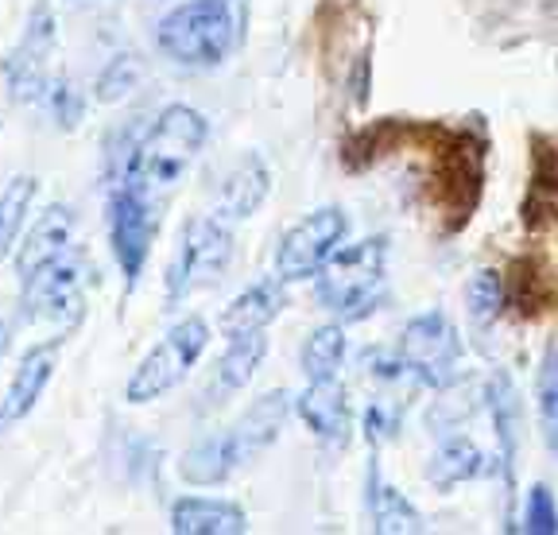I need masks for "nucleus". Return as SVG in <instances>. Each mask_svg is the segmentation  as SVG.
Wrapping results in <instances>:
<instances>
[{"instance_id":"1","label":"nucleus","mask_w":558,"mask_h":535,"mask_svg":"<svg viewBox=\"0 0 558 535\" xmlns=\"http://www.w3.org/2000/svg\"><path fill=\"white\" fill-rule=\"evenodd\" d=\"M206 117L191 106H163L156 121L144 129V136L124 144L121 159H117L113 183H129L144 191L156 206L167 203V194L183 183L191 171L194 156L206 144Z\"/></svg>"},{"instance_id":"2","label":"nucleus","mask_w":558,"mask_h":535,"mask_svg":"<svg viewBox=\"0 0 558 535\" xmlns=\"http://www.w3.org/2000/svg\"><path fill=\"white\" fill-rule=\"evenodd\" d=\"M384 272H388V238L357 241L318 268L314 295L338 323H361L380 307L384 280H388Z\"/></svg>"},{"instance_id":"3","label":"nucleus","mask_w":558,"mask_h":535,"mask_svg":"<svg viewBox=\"0 0 558 535\" xmlns=\"http://www.w3.org/2000/svg\"><path fill=\"white\" fill-rule=\"evenodd\" d=\"M241 36V20L226 0H186L159 20L156 44L179 66H218Z\"/></svg>"},{"instance_id":"4","label":"nucleus","mask_w":558,"mask_h":535,"mask_svg":"<svg viewBox=\"0 0 558 535\" xmlns=\"http://www.w3.org/2000/svg\"><path fill=\"white\" fill-rule=\"evenodd\" d=\"M233 260V233L221 218H191L167 264V303H183L194 291L226 280Z\"/></svg>"},{"instance_id":"5","label":"nucleus","mask_w":558,"mask_h":535,"mask_svg":"<svg viewBox=\"0 0 558 535\" xmlns=\"http://www.w3.org/2000/svg\"><path fill=\"white\" fill-rule=\"evenodd\" d=\"M209 345V326L198 315L183 318L167 330V338L140 361L136 373L124 385V400L129 404H151L159 396H167L174 385H183L186 373L198 365V357Z\"/></svg>"},{"instance_id":"6","label":"nucleus","mask_w":558,"mask_h":535,"mask_svg":"<svg viewBox=\"0 0 558 535\" xmlns=\"http://www.w3.org/2000/svg\"><path fill=\"white\" fill-rule=\"evenodd\" d=\"M481 183H485V144L473 136H446L442 148L435 151V186L430 198L442 210L446 226L458 229L477 210Z\"/></svg>"},{"instance_id":"7","label":"nucleus","mask_w":558,"mask_h":535,"mask_svg":"<svg viewBox=\"0 0 558 535\" xmlns=\"http://www.w3.org/2000/svg\"><path fill=\"white\" fill-rule=\"evenodd\" d=\"M159 233V206L148 194L136 191L129 183L109 186V241H113V256L121 264L124 283H136L144 264L151 256Z\"/></svg>"},{"instance_id":"8","label":"nucleus","mask_w":558,"mask_h":535,"mask_svg":"<svg viewBox=\"0 0 558 535\" xmlns=\"http://www.w3.org/2000/svg\"><path fill=\"white\" fill-rule=\"evenodd\" d=\"M349 233V218L338 206H323V210L306 214L303 221L279 238L276 245V276L283 283H299L318 276L326 260L338 253V245Z\"/></svg>"},{"instance_id":"9","label":"nucleus","mask_w":558,"mask_h":535,"mask_svg":"<svg viewBox=\"0 0 558 535\" xmlns=\"http://www.w3.org/2000/svg\"><path fill=\"white\" fill-rule=\"evenodd\" d=\"M396 353L408 365V377L415 385L442 388L450 385L453 365L462 357V338H458V330H453V323L442 311H427V315L411 318L403 326Z\"/></svg>"},{"instance_id":"10","label":"nucleus","mask_w":558,"mask_h":535,"mask_svg":"<svg viewBox=\"0 0 558 535\" xmlns=\"http://www.w3.org/2000/svg\"><path fill=\"white\" fill-rule=\"evenodd\" d=\"M51 54H54V16L47 4H35L20 47L4 62V78L16 101H39L51 86Z\"/></svg>"},{"instance_id":"11","label":"nucleus","mask_w":558,"mask_h":535,"mask_svg":"<svg viewBox=\"0 0 558 535\" xmlns=\"http://www.w3.org/2000/svg\"><path fill=\"white\" fill-rule=\"evenodd\" d=\"M82 283H86L82 264L62 256L59 264H51L35 280L24 283V318H32V323H62V315H78Z\"/></svg>"},{"instance_id":"12","label":"nucleus","mask_w":558,"mask_h":535,"mask_svg":"<svg viewBox=\"0 0 558 535\" xmlns=\"http://www.w3.org/2000/svg\"><path fill=\"white\" fill-rule=\"evenodd\" d=\"M70 241H74V214L66 206H47L27 229L24 245L16 253V276L20 283L35 280V276L70 256Z\"/></svg>"},{"instance_id":"13","label":"nucleus","mask_w":558,"mask_h":535,"mask_svg":"<svg viewBox=\"0 0 558 535\" xmlns=\"http://www.w3.org/2000/svg\"><path fill=\"white\" fill-rule=\"evenodd\" d=\"M59 345L62 342L54 338V342H39L24 353L9 392H4V400H0V430L24 423L27 415H32V408L39 404V396H44V388L51 385L54 365H59Z\"/></svg>"},{"instance_id":"14","label":"nucleus","mask_w":558,"mask_h":535,"mask_svg":"<svg viewBox=\"0 0 558 535\" xmlns=\"http://www.w3.org/2000/svg\"><path fill=\"white\" fill-rule=\"evenodd\" d=\"M485 400H488V415H493V430H497L500 474H505L508 489H512L515 462H520V439H523V404H520V392H515L512 377H508L505 369L493 373Z\"/></svg>"},{"instance_id":"15","label":"nucleus","mask_w":558,"mask_h":535,"mask_svg":"<svg viewBox=\"0 0 558 535\" xmlns=\"http://www.w3.org/2000/svg\"><path fill=\"white\" fill-rule=\"evenodd\" d=\"M303 423L314 430V439L330 442V447H345L349 442V400L345 385H338V377L311 380L306 392L295 400Z\"/></svg>"},{"instance_id":"16","label":"nucleus","mask_w":558,"mask_h":535,"mask_svg":"<svg viewBox=\"0 0 558 535\" xmlns=\"http://www.w3.org/2000/svg\"><path fill=\"white\" fill-rule=\"evenodd\" d=\"M288 415H291V396L283 392V388H279V392H264L260 400H253V408L229 427V439H233L241 462H253L256 454H264V450L279 439Z\"/></svg>"},{"instance_id":"17","label":"nucleus","mask_w":558,"mask_h":535,"mask_svg":"<svg viewBox=\"0 0 558 535\" xmlns=\"http://www.w3.org/2000/svg\"><path fill=\"white\" fill-rule=\"evenodd\" d=\"M523 226L535 233L558 229V148L543 136L535 141L532 183H527V198H523Z\"/></svg>"},{"instance_id":"18","label":"nucleus","mask_w":558,"mask_h":535,"mask_svg":"<svg viewBox=\"0 0 558 535\" xmlns=\"http://www.w3.org/2000/svg\"><path fill=\"white\" fill-rule=\"evenodd\" d=\"M288 295L279 288V276L276 280H260L253 288H244L241 295L221 311V333L226 338H241V333H256V330H268L271 323L279 318Z\"/></svg>"},{"instance_id":"19","label":"nucleus","mask_w":558,"mask_h":535,"mask_svg":"<svg viewBox=\"0 0 558 535\" xmlns=\"http://www.w3.org/2000/svg\"><path fill=\"white\" fill-rule=\"evenodd\" d=\"M174 535H241L248 532V516L233 500L183 497L171 509Z\"/></svg>"},{"instance_id":"20","label":"nucleus","mask_w":558,"mask_h":535,"mask_svg":"<svg viewBox=\"0 0 558 535\" xmlns=\"http://www.w3.org/2000/svg\"><path fill=\"white\" fill-rule=\"evenodd\" d=\"M268 186H271V175L264 159L256 151L236 159V167L226 175V186H221V214L233 221H244L253 218L256 210L264 206L268 198Z\"/></svg>"},{"instance_id":"21","label":"nucleus","mask_w":558,"mask_h":535,"mask_svg":"<svg viewBox=\"0 0 558 535\" xmlns=\"http://www.w3.org/2000/svg\"><path fill=\"white\" fill-rule=\"evenodd\" d=\"M368 520H373V532L380 535H415L423 532V516L418 509L403 497L400 489L380 477V465H368Z\"/></svg>"},{"instance_id":"22","label":"nucleus","mask_w":558,"mask_h":535,"mask_svg":"<svg viewBox=\"0 0 558 535\" xmlns=\"http://www.w3.org/2000/svg\"><path fill=\"white\" fill-rule=\"evenodd\" d=\"M236 465H244V462L226 430V435H209V439L194 442V447L183 454L179 474H183V482H191V485H218L233 474Z\"/></svg>"},{"instance_id":"23","label":"nucleus","mask_w":558,"mask_h":535,"mask_svg":"<svg viewBox=\"0 0 558 535\" xmlns=\"http://www.w3.org/2000/svg\"><path fill=\"white\" fill-rule=\"evenodd\" d=\"M488 470V458L477 450L473 439H446L438 447V454L430 458L427 477L435 482V489H453V485L473 482Z\"/></svg>"},{"instance_id":"24","label":"nucleus","mask_w":558,"mask_h":535,"mask_svg":"<svg viewBox=\"0 0 558 535\" xmlns=\"http://www.w3.org/2000/svg\"><path fill=\"white\" fill-rule=\"evenodd\" d=\"M35 194H39V183L32 175H16L0 191V260L16 248L20 229H24L27 214H32Z\"/></svg>"},{"instance_id":"25","label":"nucleus","mask_w":558,"mask_h":535,"mask_svg":"<svg viewBox=\"0 0 558 535\" xmlns=\"http://www.w3.org/2000/svg\"><path fill=\"white\" fill-rule=\"evenodd\" d=\"M341 361H345V330L338 326H318L303 342V373L306 380L338 377Z\"/></svg>"},{"instance_id":"26","label":"nucleus","mask_w":558,"mask_h":535,"mask_svg":"<svg viewBox=\"0 0 558 535\" xmlns=\"http://www.w3.org/2000/svg\"><path fill=\"white\" fill-rule=\"evenodd\" d=\"M264 353H268V338H264V330L241 333V338H229L226 357L218 361L221 385H226V388H244L248 380L256 377V369H260Z\"/></svg>"},{"instance_id":"27","label":"nucleus","mask_w":558,"mask_h":535,"mask_svg":"<svg viewBox=\"0 0 558 535\" xmlns=\"http://www.w3.org/2000/svg\"><path fill=\"white\" fill-rule=\"evenodd\" d=\"M555 280L547 272H539L535 264H515V276H512V288H508V299H512L520 315L535 318L543 311H550L555 303Z\"/></svg>"},{"instance_id":"28","label":"nucleus","mask_w":558,"mask_h":535,"mask_svg":"<svg viewBox=\"0 0 558 535\" xmlns=\"http://www.w3.org/2000/svg\"><path fill=\"white\" fill-rule=\"evenodd\" d=\"M400 136H403L400 124H392V121L368 124V129H361V132H353V136H349L345 148H341V159H345V167L361 171V167H368V163H376L380 156H388Z\"/></svg>"},{"instance_id":"29","label":"nucleus","mask_w":558,"mask_h":535,"mask_svg":"<svg viewBox=\"0 0 558 535\" xmlns=\"http://www.w3.org/2000/svg\"><path fill=\"white\" fill-rule=\"evenodd\" d=\"M465 303H470V315L473 323H493V318L505 311L508 303V283L505 276L497 272V268H481L477 276L470 280V288H465Z\"/></svg>"},{"instance_id":"30","label":"nucleus","mask_w":558,"mask_h":535,"mask_svg":"<svg viewBox=\"0 0 558 535\" xmlns=\"http://www.w3.org/2000/svg\"><path fill=\"white\" fill-rule=\"evenodd\" d=\"M539 420H543V439L558 454V342L547 350L539 369Z\"/></svg>"},{"instance_id":"31","label":"nucleus","mask_w":558,"mask_h":535,"mask_svg":"<svg viewBox=\"0 0 558 535\" xmlns=\"http://www.w3.org/2000/svg\"><path fill=\"white\" fill-rule=\"evenodd\" d=\"M136 82H140V62L132 54H117L101 71V78H97V101L113 106V101H121L124 94L136 89Z\"/></svg>"},{"instance_id":"32","label":"nucleus","mask_w":558,"mask_h":535,"mask_svg":"<svg viewBox=\"0 0 558 535\" xmlns=\"http://www.w3.org/2000/svg\"><path fill=\"white\" fill-rule=\"evenodd\" d=\"M523 527L532 535H555L558 532V509L547 485H532L527 493V509H523Z\"/></svg>"},{"instance_id":"33","label":"nucleus","mask_w":558,"mask_h":535,"mask_svg":"<svg viewBox=\"0 0 558 535\" xmlns=\"http://www.w3.org/2000/svg\"><path fill=\"white\" fill-rule=\"evenodd\" d=\"M44 101L51 106L54 121L66 124V129H74V124L82 121V97L70 89V82H51L44 94Z\"/></svg>"},{"instance_id":"34","label":"nucleus","mask_w":558,"mask_h":535,"mask_svg":"<svg viewBox=\"0 0 558 535\" xmlns=\"http://www.w3.org/2000/svg\"><path fill=\"white\" fill-rule=\"evenodd\" d=\"M396 435V412L388 404H373L365 412V439L373 442V447H380V442H388Z\"/></svg>"},{"instance_id":"35","label":"nucleus","mask_w":558,"mask_h":535,"mask_svg":"<svg viewBox=\"0 0 558 535\" xmlns=\"http://www.w3.org/2000/svg\"><path fill=\"white\" fill-rule=\"evenodd\" d=\"M4 350H9V326L0 323V357H4Z\"/></svg>"},{"instance_id":"36","label":"nucleus","mask_w":558,"mask_h":535,"mask_svg":"<svg viewBox=\"0 0 558 535\" xmlns=\"http://www.w3.org/2000/svg\"><path fill=\"white\" fill-rule=\"evenodd\" d=\"M226 4L236 12V20H241V24H244V0H226Z\"/></svg>"}]
</instances>
